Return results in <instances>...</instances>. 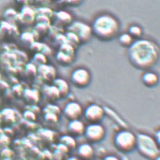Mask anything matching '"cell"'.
Listing matches in <instances>:
<instances>
[{
  "mask_svg": "<svg viewBox=\"0 0 160 160\" xmlns=\"http://www.w3.org/2000/svg\"><path fill=\"white\" fill-rule=\"evenodd\" d=\"M129 62L134 68L141 70H150L157 63L159 58L158 45L148 39H137L128 50Z\"/></svg>",
  "mask_w": 160,
  "mask_h": 160,
  "instance_id": "obj_1",
  "label": "cell"
},
{
  "mask_svg": "<svg viewBox=\"0 0 160 160\" xmlns=\"http://www.w3.org/2000/svg\"><path fill=\"white\" fill-rule=\"evenodd\" d=\"M85 128V125L84 123L79 119L70 120L67 125V131L72 137L73 136L78 137L82 134H84Z\"/></svg>",
  "mask_w": 160,
  "mask_h": 160,
  "instance_id": "obj_12",
  "label": "cell"
},
{
  "mask_svg": "<svg viewBox=\"0 0 160 160\" xmlns=\"http://www.w3.org/2000/svg\"><path fill=\"white\" fill-rule=\"evenodd\" d=\"M43 112H44V113L51 112V113H54L58 116L60 114V112H61V109H60L58 106H56V105L48 104L45 107V108H44Z\"/></svg>",
  "mask_w": 160,
  "mask_h": 160,
  "instance_id": "obj_26",
  "label": "cell"
},
{
  "mask_svg": "<svg viewBox=\"0 0 160 160\" xmlns=\"http://www.w3.org/2000/svg\"><path fill=\"white\" fill-rule=\"evenodd\" d=\"M143 30L141 27L138 25H132L128 28V34L132 37V39H138L142 36Z\"/></svg>",
  "mask_w": 160,
  "mask_h": 160,
  "instance_id": "obj_21",
  "label": "cell"
},
{
  "mask_svg": "<svg viewBox=\"0 0 160 160\" xmlns=\"http://www.w3.org/2000/svg\"><path fill=\"white\" fill-rule=\"evenodd\" d=\"M84 135L88 142L97 143L101 142L106 135V130L100 123H90L85 126Z\"/></svg>",
  "mask_w": 160,
  "mask_h": 160,
  "instance_id": "obj_6",
  "label": "cell"
},
{
  "mask_svg": "<svg viewBox=\"0 0 160 160\" xmlns=\"http://www.w3.org/2000/svg\"><path fill=\"white\" fill-rule=\"evenodd\" d=\"M153 160H160V157H159V156H157V157L155 159H153Z\"/></svg>",
  "mask_w": 160,
  "mask_h": 160,
  "instance_id": "obj_32",
  "label": "cell"
},
{
  "mask_svg": "<svg viewBox=\"0 0 160 160\" xmlns=\"http://www.w3.org/2000/svg\"><path fill=\"white\" fill-rule=\"evenodd\" d=\"M114 147L122 152H132L136 147V135L129 130H121L113 138Z\"/></svg>",
  "mask_w": 160,
  "mask_h": 160,
  "instance_id": "obj_4",
  "label": "cell"
},
{
  "mask_svg": "<svg viewBox=\"0 0 160 160\" xmlns=\"http://www.w3.org/2000/svg\"><path fill=\"white\" fill-rule=\"evenodd\" d=\"M61 144L63 145L70 150H73L76 147V141L72 136L71 135H63L59 139Z\"/></svg>",
  "mask_w": 160,
  "mask_h": 160,
  "instance_id": "obj_19",
  "label": "cell"
},
{
  "mask_svg": "<svg viewBox=\"0 0 160 160\" xmlns=\"http://www.w3.org/2000/svg\"><path fill=\"white\" fill-rule=\"evenodd\" d=\"M33 0H16V2L18 5H22L23 7L24 6H30V5L32 3Z\"/></svg>",
  "mask_w": 160,
  "mask_h": 160,
  "instance_id": "obj_29",
  "label": "cell"
},
{
  "mask_svg": "<svg viewBox=\"0 0 160 160\" xmlns=\"http://www.w3.org/2000/svg\"><path fill=\"white\" fill-rule=\"evenodd\" d=\"M83 116L89 123H99L104 116V109L96 103L88 105L83 111Z\"/></svg>",
  "mask_w": 160,
  "mask_h": 160,
  "instance_id": "obj_8",
  "label": "cell"
},
{
  "mask_svg": "<svg viewBox=\"0 0 160 160\" xmlns=\"http://www.w3.org/2000/svg\"><path fill=\"white\" fill-rule=\"evenodd\" d=\"M77 155L82 160L92 159L94 155V150L92 144L88 143H82L77 148Z\"/></svg>",
  "mask_w": 160,
  "mask_h": 160,
  "instance_id": "obj_14",
  "label": "cell"
},
{
  "mask_svg": "<svg viewBox=\"0 0 160 160\" xmlns=\"http://www.w3.org/2000/svg\"><path fill=\"white\" fill-rule=\"evenodd\" d=\"M53 16L57 24L56 26L58 27H68L72 22V15L65 11H59L55 12Z\"/></svg>",
  "mask_w": 160,
  "mask_h": 160,
  "instance_id": "obj_13",
  "label": "cell"
},
{
  "mask_svg": "<svg viewBox=\"0 0 160 160\" xmlns=\"http://www.w3.org/2000/svg\"><path fill=\"white\" fill-rule=\"evenodd\" d=\"M65 37H66V42L72 45L74 48H76L78 45H80L79 39L73 32L68 31V32H67L66 35H65Z\"/></svg>",
  "mask_w": 160,
  "mask_h": 160,
  "instance_id": "obj_22",
  "label": "cell"
},
{
  "mask_svg": "<svg viewBox=\"0 0 160 160\" xmlns=\"http://www.w3.org/2000/svg\"><path fill=\"white\" fill-rule=\"evenodd\" d=\"M103 160H120L119 158L114 155H107L103 158Z\"/></svg>",
  "mask_w": 160,
  "mask_h": 160,
  "instance_id": "obj_30",
  "label": "cell"
},
{
  "mask_svg": "<svg viewBox=\"0 0 160 160\" xmlns=\"http://www.w3.org/2000/svg\"><path fill=\"white\" fill-rule=\"evenodd\" d=\"M91 79L92 76L90 72L83 67H79L74 70L70 76L72 84L79 88H86L90 84Z\"/></svg>",
  "mask_w": 160,
  "mask_h": 160,
  "instance_id": "obj_7",
  "label": "cell"
},
{
  "mask_svg": "<svg viewBox=\"0 0 160 160\" xmlns=\"http://www.w3.org/2000/svg\"><path fill=\"white\" fill-rule=\"evenodd\" d=\"M53 85L57 88L61 98H65L70 93V86L64 79L56 78L53 81Z\"/></svg>",
  "mask_w": 160,
  "mask_h": 160,
  "instance_id": "obj_16",
  "label": "cell"
},
{
  "mask_svg": "<svg viewBox=\"0 0 160 160\" xmlns=\"http://www.w3.org/2000/svg\"><path fill=\"white\" fill-rule=\"evenodd\" d=\"M36 13L33 9L30 6H24L18 15V21L23 24L29 26L36 21Z\"/></svg>",
  "mask_w": 160,
  "mask_h": 160,
  "instance_id": "obj_10",
  "label": "cell"
},
{
  "mask_svg": "<svg viewBox=\"0 0 160 160\" xmlns=\"http://www.w3.org/2000/svg\"><path fill=\"white\" fill-rule=\"evenodd\" d=\"M36 2L37 3H39V4L41 5H46L48 4V3L50 2L52 0H36Z\"/></svg>",
  "mask_w": 160,
  "mask_h": 160,
  "instance_id": "obj_31",
  "label": "cell"
},
{
  "mask_svg": "<svg viewBox=\"0 0 160 160\" xmlns=\"http://www.w3.org/2000/svg\"><path fill=\"white\" fill-rule=\"evenodd\" d=\"M44 119L45 121L50 123H56L58 121V116L54 113H51V112H46L44 115Z\"/></svg>",
  "mask_w": 160,
  "mask_h": 160,
  "instance_id": "obj_28",
  "label": "cell"
},
{
  "mask_svg": "<svg viewBox=\"0 0 160 160\" xmlns=\"http://www.w3.org/2000/svg\"><path fill=\"white\" fill-rule=\"evenodd\" d=\"M82 107L78 102L70 101L65 105L63 110V114L68 120L79 119V117L82 115Z\"/></svg>",
  "mask_w": 160,
  "mask_h": 160,
  "instance_id": "obj_9",
  "label": "cell"
},
{
  "mask_svg": "<svg viewBox=\"0 0 160 160\" xmlns=\"http://www.w3.org/2000/svg\"><path fill=\"white\" fill-rule=\"evenodd\" d=\"M69 32H73L79 40L80 44H85L92 36V27L82 21H74L67 27Z\"/></svg>",
  "mask_w": 160,
  "mask_h": 160,
  "instance_id": "obj_5",
  "label": "cell"
},
{
  "mask_svg": "<svg viewBox=\"0 0 160 160\" xmlns=\"http://www.w3.org/2000/svg\"><path fill=\"white\" fill-rule=\"evenodd\" d=\"M83 0H58V2L63 6L78 7L82 3Z\"/></svg>",
  "mask_w": 160,
  "mask_h": 160,
  "instance_id": "obj_24",
  "label": "cell"
},
{
  "mask_svg": "<svg viewBox=\"0 0 160 160\" xmlns=\"http://www.w3.org/2000/svg\"><path fill=\"white\" fill-rule=\"evenodd\" d=\"M33 61H35V63H38V64L43 65L45 64L47 62V58L45 57V55L42 53H36L35 56L33 57Z\"/></svg>",
  "mask_w": 160,
  "mask_h": 160,
  "instance_id": "obj_27",
  "label": "cell"
},
{
  "mask_svg": "<svg viewBox=\"0 0 160 160\" xmlns=\"http://www.w3.org/2000/svg\"><path fill=\"white\" fill-rule=\"evenodd\" d=\"M91 160H97V159H91Z\"/></svg>",
  "mask_w": 160,
  "mask_h": 160,
  "instance_id": "obj_33",
  "label": "cell"
},
{
  "mask_svg": "<svg viewBox=\"0 0 160 160\" xmlns=\"http://www.w3.org/2000/svg\"><path fill=\"white\" fill-rule=\"evenodd\" d=\"M39 75L41 76L42 79L46 82L54 81L56 79V72L55 68L51 65H40L39 68L37 69Z\"/></svg>",
  "mask_w": 160,
  "mask_h": 160,
  "instance_id": "obj_11",
  "label": "cell"
},
{
  "mask_svg": "<svg viewBox=\"0 0 160 160\" xmlns=\"http://www.w3.org/2000/svg\"><path fill=\"white\" fill-rule=\"evenodd\" d=\"M18 14L16 11H14V9L9 8L7 9L6 12H5L4 17L5 20L8 21H18Z\"/></svg>",
  "mask_w": 160,
  "mask_h": 160,
  "instance_id": "obj_25",
  "label": "cell"
},
{
  "mask_svg": "<svg viewBox=\"0 0 160 160\" xmlns=\"http://www.w3.org/2000/svg\"><path fill=\"white\" fill-rule=\"evenodd\" d=\"M118 42L119 44L121 45L122 47L124 48H129L130 45L133 43L134 39L132 37L129 35L128 33H123L121 34L118 38Z\"/></svg>",
  "mask_w": 160,
  "mask_h": 160,
  "instance_id": "obj_20",
  "label": "cell"
},
{
  "mask_svg": "<svg viewBox=\"0 0 160 160\" xmlns=\"http://www.w3.org/2000/svg\"><path fill=\"white\" fill-rule=\"evenodd\" d=\"M58 51L62 52L65 54H70V55H72V56H75V54H76L75 48H74L72 45H69L68 43L67 42L63 43V44L60 45Z\"/></svg>",
  "mask_w": 160,
  "mask_h": 160,
  "instance_id": "obj_23",
  "label": "cell"
},
{
  "mask_svg": "<svg viewBox=\"0 0 160 160\" xmlns=\"http://www.w3.org/2000/svg\"><path fill=\"white\" fill-rule=\"evenodd\" d=\"M141 156L150 160L155 159L159 156V145L153 137L141 133L136 135V147Z\"/></svg>",
  "mask_w": 160,
  "mask_h": 160,
  "instance_id": "obj_3",
  "label": "cell"
},
{
  "mask_svg": "<svg viewBox=\"0 0 160 160\" xmlns=\"http://www.w3.org/2000/svg\"><path fill=\"white\" fill-rule=\"evenodd\" d=\"M141 82L145 86L152 88L159 82V76L153 72H146L141 76Z\"/></svg>",
  "mask_w": 160,
  "mask_h": 160,
  "instance_id": "obj_15",
  "label": "cell"
},
{
  "mask_svg": "<svg viewBox=\"0 0 160 160\" xmlns=\"http://www.w3.org/2000/svg\"><path fill=\"white\" fill-rule=\"evenodd\" d=\"M55 58L56 61H58V63L60 65L63 67H67L70 66V64H72L73 63L74 59H75V56L70 55V54H65L62 52L58 51V53L56 54Z\"/></svg>",
  "mask_w": 160,
  "mask_h": 160,
  "instance_id": "obj_17",
  "label": "cell"
},
{
  "mask_svg": "<svg viewBox=\"0 0 160 160\" xmlns=\"http://www.w3.org/2000/svg\"><path fill=\"white\" fill-rule=\"evenodd\" d=\"M43 93H44V96L46 99L48 101H56V100L61 98L60 96L59 92L54 85H49V86H46L44 88L43 90Z\"/></svg>",
  "mask_w": 160,
  "mask_h": 160,
  "instance_id": "obj_18",
  "label": "cell"
},
{
  "mask_svg": "<svg viewBox=\"0 0 160 160\" xmlns=\"http://www.w3.org/2000/svg\"><path fill=\"white\" fill-rule=\"evenodd\" d=\"M92 34L101 41L109 42L114 39L119 30V23L113 16L108 14L99 15L92 25Z\"/></svg>",
  "mask_w": 160,
  "mask_h": 160,
  "instance_id": "obj_2",
  "label": "cell"
}]
</instances>
